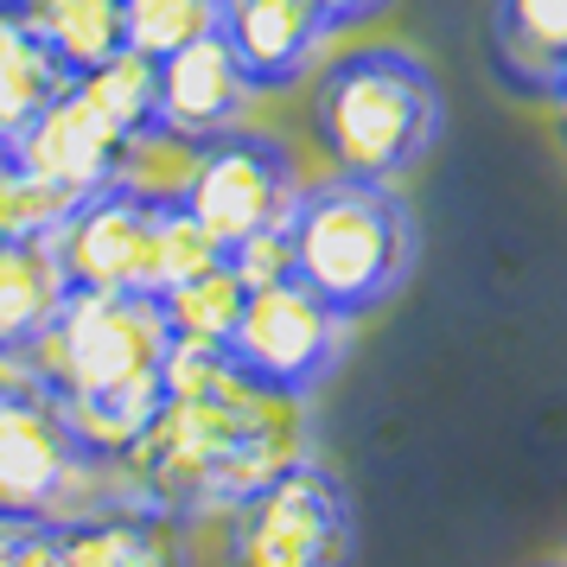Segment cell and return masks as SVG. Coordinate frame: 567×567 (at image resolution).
<instances>
[{"instance_id": "11", "label": "cell", "mask_w": 567, "mask_h": 567, "mask_svg": "<svg viewBox=\"0 0 567 567\" xmlns=\"http://www.w3.org/2000/svg\"><path fill=\"white\" fill-rule=\"evenodd\" d=\"M52 529L58 567H192L179 516L147 504V497H115L103 511L64 516Z\"/></svg>"}, {"instance_id": "3", "label": "cell", "mask_w": 567, "mask_h": 567, "mask_svg": "<svg viewBox=\"0 0 567 567\" xmlns=\"http://www.w3.org/2000/svg\"><path fill=\"white\" fill-rule=\"evenodd\" d=\"M312 128L344 179L395 185L440 134V83L395 45H370L326 64Z\"/></svg>"}, {"instance_id": "1", "label": "cell", "mask_w": 567, "mask_h": 567, "mask_svg": "<svg viewBox=\"0 0 567 567\" xmlns=\"http://www.w3.org/2000/svg\"><path fill=\"white\" fill-rule=\"evenodd\" d=\"M300 460H312L307 395L261 383L230 358L205 395H159L147 434L122 453V472L159 511L210 516Z\"/></svg>"}, {"instance_id": "25", "label": "cell", "mask_w": 567, "mask_h": 567, "mask_svg": "<svg viewBox=\"0 0 567 567\" xmlns=\"http://www.w3.org/2000/svg\"><path fill=\"white\" fill-rule=\"evenodd\" d=\"M0 567H58L52 523H0Z\"/></svg>"}, {"instance_id": "15", "label": "cell", "mask_w": 567, "mask_h": 567, "mask_svg": "<svg viewBox=\"0 0 567 567\" xmlns=\"http://www.w3.org/2000/svg\"><path fill=\"white\" fill-rule=\"evenodd\" d=\"M71 275L58 261L52 236H0V344L27 351L64 307Z\"/></svg>"}, {"instance_id": "19", "label": "cell", "mask_w": 567, "mask_h": 567, "mask_svg": "<svg viewBox=\"0 0 567 567\" xmlns=\"http://www.w3.org/2000/svg\"><path fill=\"white\" fill-rule=\"evenodd\" d=\"M243 300H249L243 275H236L230 261H210L205 275L166 287V293H159V312H166V332L173 338H192V344H230Z\"/></svg>"}, {"instance_id": "27", "label": "cell", "mask_w": 567, "mask_h": 567, "mask_svg": "<svg viewBox=\"0 0 567 567\" xmlns=\"http://www.w3.org/2000/svg\"><path fill=\"white\" fill-rule=\"evenodd\" d=\"M548 103H555V115H561V134H567V71L548 83Z\"/></svg>"}, {"instance_id": "28", "label": "cell", "mask_w": 567, "mask_h": 567, "mask_svg": "<svg viewBox=\"0 0 567 567\" xmlns=\"http://www.w3.org/2000/svg\"><path fill=\"white\" fill-rule=\"evenodd\" d=\"M217 7H224V13H230V7H243V0H217Z\"/></svg>"}, {"instance_id": "2", "label": "cell", "mask_w": 567, "mask_h": 567, "mask_svg": "<svg viewBox=\"0 0 567 567\" xmlns=\"http://www.w3.org/2000/svg\"><path fill=\"white\" fill-rule=\"evenodd\" d=\"M287 243H293V281L312 287L344 319L377 312L414 268V217L395 198V185L344 173L326 185H300Z\"/></svg>"}, {"instance_id": "21", "label": "cell", "mask_w": 567, "mask_h": 567, "mask_svg": "<svg viewBox=\"0 0 567 567\" xmlns=\"http://www.w3.org/2000/svg\"><path fill=\"white\" fill-rule=\"evenodd\" d=\"M83 90L109 109V122H115L122 134H141L147 122H159V64L141 58V52H128V45L109 58V64L83 71Z\"/></svg>"}, {"instance_id": "17", "label": "cell", "mask_w": 567, "mask_h": 567, "mask_svg": "<svg viewBox=\"0 0 567 567\" xmlns=\"http://www.w3.org/2000/svg\"><path fill=\"white\" fill-rule=\"evenodd\" d=\"M198 159H205V141H198V134H179V128H166V122H147L141 134L122 141L109 185L128 192V198H141V205H154V210H173V205H185Z\"/></svg>"}, {"instance_id": "7", "label": "cell", "mask_w": 567, "mask_h": 567, "mask_svg": "<svg viewBox=\"0 0 567 567\" xmlns=\"http://www.w3.org/2000/svg\"><path fill=\"white\" fill-rule=\"evenodd\" d=\"M344 326H351V319L332 312L300 281L249 287V300L236 312V332H230V358L243 363L249 377H261V383L307 395L312 383H326V370L338 363Z\"/></svg>"}, {"instance_id": "16", "label": "cell", "mask_w": 567, "mask_h": 567, "mask_svg": "<svg viewBox=\"0 0 567 567\" xmlns=\"http://www.w3.org/2000/svg\"><path fill=\"white\" fill-rule=\"evenodd\" d=\"M13 13L64 78H83L122 52V0H13Z\"/></svg>"}, {"instance_id": "22", "label": "cell", "mask_w": 567, "mask_h": 567, "mask_svg": "<svg viewBox=\"0 0 567 567\" xmlns=\"http://www.w3.org/2000/svg\"><path fill=\"white\" fill-rule=\"evenodd\" d=\"M71 205H78L71 192L32 179V173H20L7 159V173H0V236H52Z\"/></svg>"}, {"instance_id": "26", "label": "cell", "mask_w": 567, "mask_h": 567, "mask_svg": "<svg viewBox=\"0 0 567 567\" xmlns=\"http://www.w3.org/2000/svg\"><path fill=\"white\" fill-rule=\"evenodd\" d=\"M319 7V20L326 27H363V20H377L389 0H312Z\"/></svg>"}, {"instance_id": "10", "label": "cell", "mask_w": 567, "mask_h": 567, "mask_svg": "<svg viewBox=\"0 0 567 567\" xmlns=\"http://www.w3.org/2000/svg\"><path fill=\"white\" fill-rule=\"evenodd\" d=\"M122 141H128V134L109 122V109L83 90V78H64V90L7 141V159H13L20 173H32V179H45V185H58V192L83 198V192L109 185Z\"/></svg>"}, {"instance_id": "20", "label": "cell", "mask_w": 567, "mask_h": 567, "mask_svg": "<svg viewBox=\"0 0 567 567\" xmlns=\"http://www.w3.org/2000/svg\"><path fill=\"white\" fill-rule=\"evenodd\" d=\"M224 27L217 0H122V45L141 58H173Z\"/></svg>"}, {"instance_id": "13", "label": "cell", "mask_w": 567, "mask_h": 567, "mask_svg": "<svg viewBox=\"0 0 567 567\" xmlns=\"http://www.w3.org/2000/svg\"><path fill=\"white\" fill-rule=\"evenodd\" d=\"M249 96H256V83L243 78V64L224 45V32H210L198 45L159 58V122L166 128L210 141V134H224L243 122Z\"/></svg>"}, {"instance_id": "24", "label": "cell", "mask_w": 567, "mask_h": 567, "mask_svg": "<svg viewBox=\"0 0 567 567\" xmlns=\"http://www.w3.org/2000/svg\"><path fill=\"white\" fill-rule=\"evenodd\" d=\"M224 261H230L236 275H243V287H275V281H293V243H287V224H275V230H256V236H243L236 249H224Z\"/></svg>"}, {"instance_id": "23", "label": "cell", "mask_w": 567, "mask_h": 567, "mask_svg": "<svg viewBox=\"0 0 567 567\" xmlns=\"http://www.w3.org/2000/svg\"><path fill=\"white\" fill-rule=\"evenodd\" d=\"M210 261H224V249L205 236V224L192 217L185 205L159 210V243H154V268H159V293L173 281H192V275H205Z\"/></svg>"}, {"instance_id": "8", "label": "cell", "mask_w": 567, "mask_h": 567, "mask_svg": "<svg viewBox=\"0 0 567 567\" xmlns=\"http://www.w3.org/2000/svg\"><path fill=\"white\" fill-rule=\"evenodd\" d=\"M154 243H159V210L115 192V185L83 192L52 230V249L64 261L71 287H96V293H159Z\"/></svg>"}, {"instance_id": "5", "label": "cell", "mask_w": 567, "mask_h": 567, "mask_svg": "<svg viewBox=\"0 0 567 567\" xmlns=\"http://www.w3.org/2000/svg\"><path fill=\"white\" fill-rule=\"evenodd\" d=\"M224 567H351V497L319 460L287 465L281 478L230 504Z\"/></svg>"}, {"instance_id": "18", "label": "cell", "mask_w": 567, "mask_h": 567, "mask_svg": "<svg viewBox=\"0 0 567 567\" xmlns=\"http://www.w3.org/2000/svg\"><path fill=\"white\" fill-rule=\"evenodd\" d=\"M58 90H64V71H58L52 58H45V45L20 27L13 0H0V141H13Z\"/></svg>"}, {"instance_id": "4", "label": "cell", "mask_w": 567, "mask_h": 567, "mask_svg": "<svg viewBox=\"0 0 567 567\" xmlns=\"http://www.w3.org/2000/svg\"><path fill=\"white\" fill-rule=\"evenodd\" d=\"M166 312L159 293H96V287H71L52 326L32 338V370L52 402L71 395H103V389H134L159 383L166 363Z\"/></svg>"}, {"instance_id": "6", "label": "cell", "mask_w": 567, "mask_h": 567, "mask_svg": "<svg viewBox=\"0 0 567 567\" xmlns=\"http://www.w3.org/2000/svg\"><path fill=\"white\" fill-rule=\"evenodd\" d=\"M293 205H300V173H293L281 141L243 134V128H224L205 141V159L192 173L185 210L205 224V236L217 249H236L243 236L287 224Z\"/></svg>"}, {"instance_id": "14", "label": "cell", "mask_w": 567, "mask_h": 567, "mask_svg": "<svg viewBox=\"0 0 567 567\" xmlns=\"http://www.w3.org/2000/svg\"><path fill=\"white\" fill-rule=\"evenodd\" d=\"M491 64L511 90L548 96L567 71V0H491Z\"/></svg>"}, {"instance_id": "12", "label": "cell", "mask_w": 567, "mask_h": 567, "mask_svg": "<svg viewBox=\"0 0 567 567\" xmlns=\"http://www.w3.org/2000/svg\"><path fill=\"white\" fill-rule=\"evenodd\" d=\"M224 45L236 52L243 78L256 90H287L300 83L319 64V45H326V20L312 0H243L224 13Z\"/></svg>"}, {"instance_id": "9", "label": "cell", "mask_w": 567, "mask_h": 567, "mask_svg": "<svg viewBox=\"0 0 567 567\" xmlns=\"http://www.w3.org/2000/svg\"><path fill=\"white\" fill-rule=\"evenodd\" d=\"M78 465L83 446L45 389L0 395V523H52Z\"/></svg>"}]
</instances>
